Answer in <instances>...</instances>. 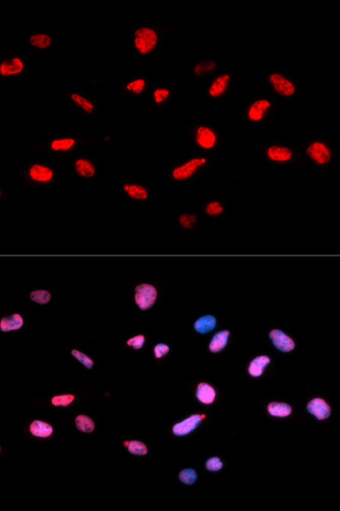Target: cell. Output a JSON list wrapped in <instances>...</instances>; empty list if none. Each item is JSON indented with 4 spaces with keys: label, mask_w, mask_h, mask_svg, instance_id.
Listing matches in <instances>:
<instances>
[{
    "label": "cell",
    "mask_w": 340,
    "mask_h": 511,
    "mask_svg": "<svg viewBox=\"0 0 340 511\" xmlns=\"http://www.w3.org/2000/svg\"><path fill=\"white\" fill-rule=\"evenodd\" d=\"M29 297L33 302H36V303L40 304V305H45V304L50 302L52 296H51V293L48 290L38 289V290H34V291L31 292Z\"/></svg>",
    "instance_id": "25"
},
{
    "label": "cell",
    "mask_w": 340,
    "mask_h": 511,
    "mask_svg": "<svg viewBox=\"0 0 340 511\" xmlns=\"http://www.w3.org/2000/svg\"><path fill=\"white\" fill-rule=\"evenodd\" d=\"M229 75H222L216 78L215 80L210 85L209 89V94L212 98H218L225 93L228 85L230 82Z\"/></svg>",
    "instance_id": "14"
},
{
    "label": "cell",
    "mask_w": 340,
    "mask_h": 511,
    "mask_svg": "<svg viewBox=\"0 0 340 511\" xmlns=\"http://www.w3.org/2000/svg\"><path fill=\"white\" fill-rule=\"evenodd\" d=\"M125 89L134 94H141L145 89V80L143 78L136 79L130 83L127 84L125 86Z\"/></svg>",
    "instance_id": "34"
},
{
    "label": "cell",
    "mask_w": 340,
    "mask_h": 511,
    "mask_svg": "<svg viewBox=\"0 0 340 511\" xmlns=\"http://www.w3.org/2000/svg\"><path fill=\"white\" fill-rule=\"evenodd\" d=\"M123 190L128 197L135 200H146L149 197V193L147 189L140 184H125L123 186Z\"/></svg>",
    "instance_id": "20"
},
{
    "label": "cell",
    "mask_w": 340,
    "mask_h": 511,
    "mask_svg": "<svg viewBox=\"0 0 340 511\" xmlns=\"http://www.w3.org/2000/svg\"><path fill=\"white\" fill-rule=\"evenodd\" d=\"M206 212H207V214L212 216V217L219 216L223 212V206L221 205V203L218 202V201H212L207 205Z\"/></svg>",
    "instance_id": "36"
},
{
    "label": "cell",
    "mask_w": 340,
    "mask_h": 511,
    "mask_svg": "<svg viewBox=\"0 0 340 511\" xmlns=\"http://www.w3.org/2000/svg\"><path fill=\"white\" fill-rule=\"evenodd\" d=\"M216 326H217V319L213 315L208 314L203 315L199 319H197L196 322L194 323L193 327L197 333L207 334L214 330Z\"/></svg>",
    "instance_id": "16"
},
{
    "label": "cell",
    "mask_w": 340,
    "mask_h": 511,
    "mask_svg": "<svg viewBox=\"0 0 340 511\" xmlns=\"http://www.w3.org/2000/svg\"><path fill=\"white\" fill-rule=\"evenodd\" d=\"M71 99L74 102H76L78 106L82 108L84 111L87 113H92L94 111V105L91 101L86 99L83 96L79 95L78 93H73L71 95Z\"/></svg>",
    "instance_id": "29"
},
{
    "label": "cell",
    "mask_w": 340,
    "mask_h": 511,
    "mask_svg": "<svg viewBox=\"0 0 340 511\" xmlns=\"http://www.w3.org/2000/svg\"><path fill=\"white\" fill-rule=\"evenodd\" d=\"M206 467L210 471H219L222 469L223 464L219 458H212L209 459L206 464Z\"/></svg>",
    "instance_id": "39"
},
{
    "label": "cell",
    "mask_w": 340,
    "mask_h": 511,
    "mask_svg": "<svg viewBox=\"0 0 340 511\" xmlns=\"http://www.w3.org/2000/svg\"><path fill=\"white\" fill-rule=\"evenodd\" d=\"M267 155L271 161L287 162L292 158V151L284 146H270L267 150Z\"/></svg>",
    "instance_id": "15"
},
{
    "label": "cell",
    "mask_w": 340,
    "mask_h": 511,
    "mask_svg": "<svg viewBox=\"0 0 340 511\" xmlns=\"http://www.w3.org/2000/svg\"><path fill=\"white\" fill-rule=\"evenodd\" d=\"M169 351H170V348L167 344H164V343L156 345L155 349H154L155 357L157 359H160L162 357L166 356L167 353L169 352Z\"/></svg>",
    "instance_id": "40"
},
{
    "label": "cell",
    "mask_w": 340,
    "mask_h": 511,
    "mask_svg": "<svg viewBox=\"0 0 340 511\" xmlns=\"http://www.w3.org/2000/svg\"><path fill=\"white\" fill-rule=\"evenodd\" d=\"M76 425L80 431L86 433L92 432L95 428V424L93 422V420L87 416H78L76 418Z\"/></svg>",
    "instance_id": "28"
},
{
    "label": "cell",
    "mask_w": 340,
    "mask_h": 511,
    "mask_svg": "<svg viewBox=\"0 0 340 511\" xmlns=\"http://www.w3.org/2000/svg\"><path fill=\"white\" fill-rule=\"evenodd\" d=\"M24 61L19 57H14L11 59H7L1 62L0 65V75L2 77H11L19 75L24 71Z\"/></svg>",
    "instance_id": "9"
},
{
    "label": "cell",
    "mask_w": 340,
    "mask_h": 511,
    "mask_svg": "<svg viewBox=\"0 0 340 511\" xmlns=\"http://www.w3.org/2000/svg\"><path fill=\"white\" fill-rule=\"evenodd\" d=\"M74 400H75V396L71 395V394L60 395V396H54L52 400H51V404H53L54 406L66 407V406H68V405L72 404Z\"/></svg>",
    "instance_id": "35"
},
{
    "label": "cell",
    "mask_w": 340,
    "mask_h": 511,
    "mask_svg": "<svg viewBox=\"0 0 340 511\" xmlns=\"http://www.w3.org/2000/svg\"><path fill=\"white\" fill-rule=\"evenodd\" d=\"M30 432L36 437L48 438L53 433V428L48 423L36 420L30 425Z\"/></svg>",
    "instance_id": "21"
},
{
    "label": "cell",
    "mask_w": 340,
    "mask_h": 511,
    "mask_svg": "<svg viewBox=\"0 0 340 511\" xmlns=\"http://www.w3.org/2000/svg\"><path fill=\"white\" fill-rule=\"evenodd\" d=\"M157 289L148 283L137 285L135 288V303L142 310L151 309L157 299Z\"/></svg>",
    "instance_id": "2"
},
{
    "label": "cell",
    "mask_w": 340,
    "mask_h": 511,
    "mask_svg": "<svg viewBox=\"0 0 340 511\" xmlns=\"http://www.w3.org/2000/svg\"><path fill=\"white\" fill-rule=\"evenodd\" d=\"M179 223L180 226L187 230H191L196 225L197 217L195 215L185 213L180 215L179 218Z\"/></svg>",
    "instance_id": "31"
},
{
    "label": "cell",
    "mask_w": 340,
    "mask_h": 511,
    "mask_svg": "<svg viewBox=\"0 0 340 511\" xmlns=\"http://www.w3.org/2000/svg\"><path fill=\"white\" fill-rule=\"evenodd\" d=\"M179 478L180 482L185 483L187 485H191L196 482L197 473L194 470L186 469L179 473Z\"/></svg>",
    "instance_id": "32"
},
{
    "label": "cell",
    "mask_w": 340,
    "mask_h": 511,
    "mask_svg": "<svg viewBox=\"0 0 340 511\" xmlns=\"http://www.w3.org/2000/svg\"><path fill=\"white\" fill-rule=\"evenodd\" d=\"M215 132L208 126H200L196 131V143L203 149H211L215 146Z\"/></svg>",
    "instance_id": "11"
},
{
    "label": "cell",
    "mask_w": 340,
    "mask_h": 511,
    "mask_svg": "<svg viewBox=\"0 0 340 511\" xmlns=\"http://www.w3.org/2000/svg\"><path fill=\"white\" fill-rule=\"evenodd\" d=\"M230 338V332L228 330H222L214 335L209 343V351L213 353H218L222 351L228 343Z\"/></svg>",
    "instance_id": "17"
},
{
    "label": "cell",
    "mask_w": 340,
    "mask_h": 511,
    "mask_svg": "<svg viewBox=\"0 0 340 511\" xmlns=\"http://www.w3.org/2000/svg\"><path fill=\"white\" fill-rule=\"evenodd\" d=\"M308 411L310 414L316 416L319 420L326 419L331 414V408L326 402L322 399L316 398L311 400L308 404Z\"/></svg>",
    "instance_id": "10"
},
{
    "label": "cell",
    "mask_w": 340,
    "mask_h": 511,
    "mask_svg": "<svg viewBox=\"0 0 340 511\" xmlns=\"http://www.w3.org/2000/svg\"><path fill=\"white\" fill-rule=\"evenodd\" d=\"M307 155L312 160L315 161L318 165L327 164L332 156L330 149L321 142L311 143L307 149Z\"/></svg>",
    "instance_id": "5"
},
{
    "label": "cell",
    "mask_w": 340,
    "mask_h": 511,
    "mask_svg": "<svg viewBox=\"0 0 340 511\" xmlns=\"http://www.w3.org/2000/svg\"><path fill=\"white\" fill-rule=\"evenodd\" d=\"M29 42H30L31 45L35 48L45 49V48L50 47V45L52 43V39L47 34H36V35L30 36Z\"/></svg>",
    "instance_id": "24"
},
{
    "label": "cell",
    "mask_w": 340,
    "mask_h": 511,
    "mask_svg": "<svg viewBox=\"0 0 340 511\" xmlns=\"http://www.w3.org/2000/svg\"><path fill=\"white\" fill-rule=\"evenodd\" d=\"M208 162V159L203 157H198L193 158L188 161L185 164L174 168L172 171V178L175 180H185L187 178H191L192 175L196 173L197 170L205 165Z\"/></svg>",
    "instance_id": "3"
},
{
    "label": "cell",
    "mask_w": 340,
    "mask_h": 511,
    "mask_svg": "<svg viewBox=\"0 0 340 511\" xmlns=\"http://www.w3.org/2000/svg\"><path fill=\"white\" fill-rule=\"evenodd\" d=\"M215 61L211 60V59H208V60H203V61L197 63L193 68V72L197 77H203V76L212 73L215 70Z\"/></svg>",
    "instance_id": "26"
},
{
    "label": "cell",
    "mask_w": 340,
    "mask_h": 511,
    "mask_svg": "<svg viewBox=\"0 0 340 511\" xmlns=\"http://www.w3.org/2000/svg\"><path fill=\"white\" fill-rule=\"evenodd\" d=\"M158 41V36L155 30L148 27H142L134 33V46L141 55L151 53Z\"/></svg>",
    "instance_id": "1"
},
{
    "label": "cell",
    "mask_w": 340,
    "mask_h": 511,
    "mask_svg": "<svg viewBox=\"0 0 340 511\" xmlns=\"http://www.w3.org/2000/svg\"><path fill=\"white\" fill-rule=\"evenodd\" d=\"M270 107V102L268 100H257L255 101L248 110V118L252 122H258L263 118L264 113Z\"/></svg>",
    "instance_id": "12"
},
{
    "label": "cell",
    "mask_w": 340,
    "mask_h": 511,
    "mask_svg": "<svg viewBox=\"0 0 340 511\" xmlns=\"http://www.w3.org/2000/svg\"><path fill=\"white\" fill-rule=\"evenodd\" d=\"M268 412L271 416L286 417L292 413V408L289 404L271 403L268 404Z\"/></svg>",
    "instance_id": "23"
},
{
    "label": "cell",
    "mask_w": 340,
    "mask_h": 511,
    "mask_svg": "<svg viewBox=\"0 0 340 511\" xmlns=\"http://www.w3.org/2000/svg\"><path fill=\"white\" fill-rule=\"evenodd\" d=\"M169 96H170V91L167 89L160 88V89H155L154 91V100H155V103H161L163 101L168 99Z\"/></svg>",
    "instance_id": "38"
},
{
    "label": "cell",
    "mask_w": 340,
    "mask_h": 511,
    "mask_svg": "<svg viewBox=\"0 0 340 511\" xmlns=\"http://www.w3.org/2000/svg\"><path fill=\"white\" fill-rule=\"evenodd\" d=\"M76 144V140L73 138H66V139H60L53 141L50 147L56 152H67L70 149H72Z\"/></svg>",
    "instance_id": "27"
},
{
    "label": "cell",
    "mask_w": 340,
    "mask_h": 511,
    "mask_svg": "<svg viewBox=\"0 0 340 511\" xmlns=\"http://www.w3.org/2000/svg\"><path fill=\"white\" fill-rule=\"evenodd\" d=\"M71 354H72L74 358H76L78 360V362H80L82 364H84L86 368L91 369L93 367L94 362L87 354H85L83 352L78 351V350H73L71 351Z\"/></svg>",
    "instance_id": "33"
},
{
    "label": "cell",
    "mask_w": 340,
    "mask_h": 511,
    "mask_svg": "<svg viewBox=\"0 0 340 511\" xmlns=\"http://www.w3.org/2000/svg\"><path fill=\"white\" fill-rule=\"evenodd\" d=\"M29 176L34 181L46 183L53 178L54 173L50 167L35 164L29 168Z\"/></svg>",
    "instance_id": "8"
},
{
    "label": "cell",
    "mask_w": 340,
    "mask_h": 511,
    "mask_svg": "<svg viewBox=\"0 0 340 511\" xmlns=\"http://www.w3.org/2000/svg\"><path fill=\"white\" fill-rule=\"evenodd\" d=\"M268 80L275 91L280 95L289 97L295 94L296 92V87L294 86V84L289 79H287L278 73L271 74L268 78Z\"/></svg>",
    "instance_id": "4"
},
{
    "label": "cell",
    "mask_w": 340,
    "mask_h": 511,
    "mask_svg": "<svg viewBox=\"0 0 340 511\" xmlns=\"http://www.w3.org/2000/svg\"><path fill=\"white\" fill-rule=\"evenodd\" d=\"M196 397L203 404H212L215 401V390L209 384L200 383L197 387Z\"/></svg>",
    "instance_id": "18"
},
{
    "label": "cell",
    "mask_w": 340,
    "mask_h": 511,
    "mask_svg": "<svg viewBox=\"0 0 340 511\" xmlns=\"http://www.w3.org/2000/svg\"><path fill=\"white\" fill-rule=\"evenodd\" d=\"M206 416H200V415H192V416L186 418L185 420L176 424L173 427V433L176 436H185L187 434L190 433L192 430H194L198 427V425L201 423Z\"/></svg>",
    "instance_id": "7"
},
{
    "label": "cell",
    "mask_w": 340,
    "mask_h": 511,
    "mask_svg": "<svg viewBox=\"0 0 340 511\" xmlns=\"http://www.w3.org/2000/svg\"><path fill=\"white\" fill-rule=\"evenodd\" d=\"M269 363H270V360L268 356L262 355V356L257 357L249 364L248 372L252 376H255V377L260 376L262 374L263 370Z\"/></svg>",
    "instance_id": "22"
},
{
    "label": "cell",
    "mask_w": 340,
    "mask_h": 511,
    "mask_svg": "<svg viewBox=\"0 0 340 511\" xmlns=\"http://www.w3.org/2000/svg\"><path fill=\"white\" fill-rule=\"evenodd\" d=\"M126 447L130 454L136 455V456H144L148 452V449H147L146 445L144 444V442L139 441V440L128 441V444Z\"/></svg>",
    "instance_id": "30"
},
{
    "label": "cell",
    "mask_w": 340,
    "mask_h": 511,
    "mask_svg": "<svg viewBox=\"0 0 340 511\" xmlns=\"http://www.w3.org/2000/svg\"><path fill=\"white\" fill-rule=\"evenodd\" d=\"M268 337L271 339L275 348L283 352L292 351L296 347L294 340L279 329L271 330Z\"/></svg>",
    "instance_id": "6"
},
{
    "label": "cell",
    "mask_w": 340,
    "mask_h": 511,
    "mask_svg": "<svg viewBox=\"0 0 340 511\" xmlns=\"http://www.w3.org/2000/svg\"><path fill=\"white\" fill-rule=\"evenodd\" d=\"M144 342H145V337L144 335H139V336L133 337L131 339H128L126 341V345L135 350H140L144 347Z\"/></svg>",
    "instance_id": "37"
},
{
    "label": "cell",
    "mask_w": 340,
    "mask_h": 511,
    "mask_svg": "<svg viewBox=\"0 0 340 511\" xmlns=\"http://www.w3.org/2000/svg\"><path fill=\"white\" fill-rule=\"evenodd\" d=\"M75 169L79 176L84 178H91L96 174L95 166L85 158H79L76 161Z\"/></svg>",
    "instance_id": "19"
},
{
    "label": "cell",
    "mask_w": 340,
    "mask_h": 511,
    "mask_svg": "<svg viewBox=\"0 0 340 511\" xmlns=\"http://www.w3.org/2000/svg\"><path fill=\"white\" fill-rule=\"evenodd\" d=\"M24 318L22 317V315H20L19 313H14L11 316L4 317L1 319L0 330L2 332L16 331L24 327Z\"/></svg>",
    "instance_id": "13"
}]
</instances>
